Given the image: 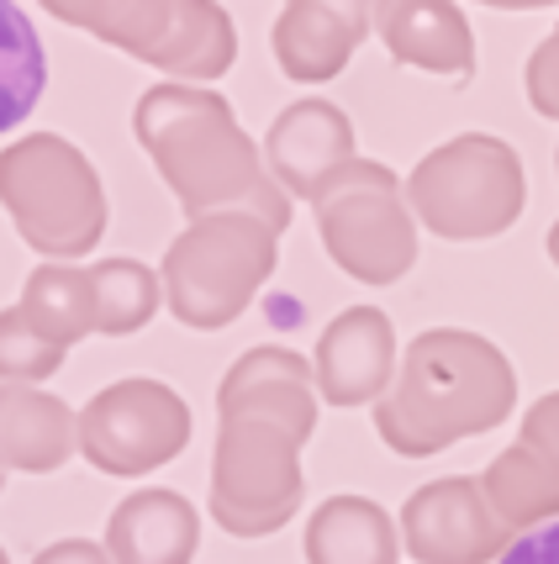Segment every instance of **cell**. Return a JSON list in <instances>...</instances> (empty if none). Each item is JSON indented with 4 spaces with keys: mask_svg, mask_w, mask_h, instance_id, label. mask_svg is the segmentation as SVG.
Listing matches in <instances>:
<instances>
[{
    "mask_svg": "<svg viewBox=\"0 0 559 564\" xmlns=\"http://www.w3.org/2000/svg\"><path fill=\"white\" fill-rule=\"evenodd\" d=\"M549 259H555V270H559V221L549 227Z\"/></svg>",
    "mask_w": 559,
    "mask_h": 564,
    "instance_id": "28",
    "label": "cell"
},
{
    "mask_svg": "<svg viewBox=\"0 0 559 564\" xmlns=\"http://www.w3.org/2000/svg\"><path fill=\"white\" fill-rule=\"evenodd\" d=\"M53 17L64 26L96 32L100 43L122 48L138 64L174 74V85H212L233 69L238 58V26L222 6L206 0H122V6H100V0H53Z\"/></svg>",
    "mask_w": 559,
    "mask_h": 564,
    "instance_id": "6",
    "label": "cell"
},
{
    "mask_svg": "<svg viewBox=\"0 0 559 564\" xmlns=\"http://www.w3.org/2000/svg\"><path fill=\"white\" fill-rule=\"evenodd\" d=\"M517 443H528L534 454H544V459L559 469V391L538 395L534 406H528V417H523V438Z\"/></svg>",
    "mask_w": 559,
    "mask_h": 564,
    "instance_id": "25",
    "label": "cell"
},
{
    "mask_svg": "<svg viewBox=\"0 0 559 564\" xmlns=\"http://www.w3.org/2000/svg\"><path fill=\"white\" fill-rule=\"evenodd\" d=\"M375 37L386 43L396 64H412L422 74L464 85L475 74V32L460 6H433V0H407V6H375Z\"/></svg>",
    "mask_w": 559,
    "mask_h": 564,
    "instance_id": "15",
    "label": "cell"
},
{
    "mask_svg": "<svg viewBox=\"0 0 559 564\" xmlns=\"http://www.w3.org/2000/svg\"><path fill=\"white\" fill-rule=\"evenodd\" d=\"M523 90H528V100H534L538 117L559 122V26L534 48L528 69H523Z\"/></svg>",
    "mask_w": 559,
    "mask_h": 564,
    "instance_id": "24",
    "label": "cell"
},
{
    "mask_svg": "<svg viewBox=\"0 0 559 564\" xmlns=\"http://www.w3.org/2000/svg\"><path fill=\"white\" fill-rule=\"evenodd\" d=\"M0 206L49 264L96 253L111 221L96 164L58 132H26L0 153Z\"/></svg>",
    "mask_w": 559,
    "mask_h": 564,
    "instance_id": "3",
    "label": "cell"
},
{
    "mask_svg": "<svg viewBox=\"0 0 559 564\" xmlns=\"http://www.w3.org/2000/svg\"><path fill=\"white\" fill-rule=\"evenodd\" d=\"M43 85H49V53L37 26L22 6H0V132H17L37 111Z\"/></svg>",
    "mask_w": 559,
    "mask_h": 564,
    "instance_id": "21",
    "label": "cell"
},
{
    "mask_svg": "<svg viewBox=\"0 0 559 564\" xmlns=\"http://www.w3.org/2000/svg\"><path fill=\"white\" fill-rule=\"evenodd\" d=\"M191 401L164 380H117L85 401L79 454L100 475H148L191 448Z\"/></svg>",
    "mask_w": 559,
    "mask_h": 564,
    "instance_id": "9",
    "label": "cell"
},
{
    "mask_svg": "<svg viewBox=\"0 0 559 564\" xmlns=\"http://www.w3.org/2000/svg\"><path fill=\"white\" fill-rule=\"evenodd\" d=\"M0 486H6V469H0Z\"/></svg>",
    "mask_w": 559,
    "mask_h": 564,
    "instance_id": "30",
    "label": "cell"
},
{
    "mask_svg": "<svg viewBox=\"0 0 559 564\" xmlns=\"http://www.w3.org/2000/svg\"><path fill=\"white\" fill-rule=\"evenodd\" d=\"M32 564H111V554H106V543H90V539H58L49 543L43 554Z\"/></svg>",
    "mask_w": 559,
    "mask_h": 564,
    "instance_id": "27",
    "label": "cell"
},
{
    "mask_svg": "<svg viewBox=\"0 0 559 564\" xmlns=\"http://www.w3.org/2000/svg\"><path fill=\"white\" fill-rule=\"evenodd\" d=\"M396 327L380 306H348L322 327L312 354L316 395L327 406H375L396 380Z\"/></svg>",
    "mask_w": 559,
    "mask_h": 564,
    "instance_id": "11",
    "label": "cell"
},
{
    "mask_svg": "<svg viewBox=\"0 0 559 564\" xmlns=\"http://www.w3.org/2000/svg\"><path fill=\"white\" fill-rule=\"evenodd\" d=\"M132 132L191 221L244 206L265 217L275 232L291 227L295 200L269 180L265 148L238 127V111L217 90L153 85L132 106Z\"/></svg>",
    "mask_w": 559,
    "mask_h": 564,
    "instance_id": "1",
    "label": "cell"
},
{
    "mask_svg": "<svg viewBox=\"0 0 559 564\" xmlns=\"http://www.w3.org/2000/svg\"><path fill=\"white\" fill-rule=\"evenodd\" d=\"M74 448H79V412L37 386H0V469L53 475L69 465Z\"/></svg>",
    "mask_w": 559,
    "mask_h": 564,
    "instance_id": "17",
    "label": "cell"
},
{
    "mask_svg": "<svg viewBox=\"0 0 559 564\" xmlns=\"http://www.w3.org/2000/svg\"><path fill=\"white\" fill-rule=\"evenodd\" d=\"M407 206L449 243L502 238L528 206V174L512 143L491 132H460L407 174Z\"/></svg>",
    "mask_w": 559,
    "mask_h": 564,
    "instance_id": "5",
    "label": "cell"
},
{
    "mask_svg": "<svg viewBox=\"0 0 559 564\" xmlns=\"http://www.w3.org/2000/svg\"><path fill=\"white\" fill-rule=\"evenodd\" d=\"M201 549V512L180 491H132L106 522L111 564H191Z\"/></svg>",
    "mask_w": 559,
    "mask_h": 564,
    "instance_id": "16",
    "label": "cell"
},
{
    "mask_svg": "<svg viewBox=\"0 0 559 564\" xmlns=\"http://www.w3.org/2000/svg\"><path fill=\"white\" fill-rule=\"evenodd\" d=\"M280 264V232L244 206L195 217L164 253V306L195 333H217L248 312Z\"/></svg>",
    "mask_w": 559,
    "mask_h": 564,
    "instance_id": "4",
    "label": "cell"
},
{
    "mask_svg": "<svg viewBox=\"0 0 559 564\" xmlns=\"http://www.w3.org/2000/svg\"><path fill=\"white\" fill-rule=\"evenodd\" d=\"M517 406L507 354L464 327H428L401 348L390 391L375 401V427L390 454L433 459L464 438L502 427Z\"/></svg>",
    "mask_w": 559,
    "mask_h": 564,
    "instance_id": "2",
    "label": "cell"
},
{
    "mask_svg": "<svg viewBox=\"0 0 559 564\" xmlns=\"http://www.w3.org/2000/svg\"><path fill=\"white\" fill-rule=\"evenodd\" d=\"M496 564H559V522L534 528V533H517L512 549Z\"/></svg>",
    "mask_w": 559,
    "mask_h": 564,
    "instance_id": "26",
    "label": "cell"
},
{
    "mask_svg": "<svg viewBox=\"0 0 559 564\" xmlns=\"http://www.w3.org/2000/svg\"><path fill=\"white\" fill-rule=\"evenodd\" d=\"M301 448L286 422L275 417H222L217 448H212V517L233 539H269L280 533L301 501H307V475H301Z\"/></svg>",
    "mask_w": 559,
    "mask_h": 564,
    "instance_id": "8",
    "label": "cell"
},
{
    "mask_svg": "<svg viewBox=\"0 0 559 564\" xmlns=\"http://www.w3.org/2000/svg\"><path fill=\"white\" fill-rule=\"evenodd\" d=\"M354 159H359V153H354V122L322 96L291 100L265 132L269 180L291 200H307V206H312L316 191H322L343 164H354Z\"/></svg>",
    "mask_w": 559,
    "mask_h": 564,
    "instance_id": "12",
    "label": "cell"
},
{
    "mask_svg": "<svg viewBox=\"0 0 559 564\" xmlns=\"http://www.w3.org/2000/svg\"><path fill=\"white\" fill-rule=\"evenodd\" d=\"M327 259L359 285H396L417 264V217L380 159L343 164L312 200Z\"/></svg>",
    "mask_w": 559,
    "mask_h": 564,
    "instance_id": "7",
    "label": "cell"
},
{
    "mask_svg": "<svg viewBox=\"0 0 559 564\" xmlns=\"http://www.w3.org/2000/svg\"><path fill=\"white\" fill-rule=\"evenodd\" d=\"M512 539L517 533L491 512L475 475L428 480L401 507V543L417 564H496Z\"/></svg>",
    "mask_w": 559,
    "mask_h": 564,
    "instance_id": "10",
    "label": "cell"
},
{
    "mask_svg": "<svg viewBox=\"0 0 559 564\" xmlns=\"http://www.w3.org/2000/svg\"><path fill=\"white\" fill-rule=\"evenodd\" d=\"M69 359V348L53 344L22 306L0 312V386H43L58 365Z\"/></svg>",
    "mask_w": 559,
    "mask_h": 564,
    "instance_id": "23",
    "label": "cell"
},
{
    "mask_svg": "<svg viewBox=\"0 0 559 564\" xmlns=\"http://www.w3.org/2000/svg\"><path fill=\"white\" fill-rule=\"evenodd\" d=\"M0 564H11V560H6V549H0Z\"/></svg>",
    "mask_w": 559,
    "mask_h": 564,
    "instance_id": "29",
    "label": "cell"
},
{
    "mask_svg": "<svg viewBox=\"0 0 559 564\" xmlns=\"http://www.w3.org/2000/svg\"><path fill=\"white\" fill-rule=\"evenodd\" d=\"M17 306L64 348H74L85 333H96V291H90L85 264H37L26 274Z\"/></svg>",
    "mask_w": 559,
    "mask_h": 564,
    "instance_id": "20",
    "label": "cell"
},
{
    "mask_svg": "<svg viewBox=\"0 0 559 564\" xmlns=\"http://www.w3.org/2000/svg\"><path fill=\"white\" fill-rule=\"evenodd\" d=\"M275 417L286 422L301 443L316 433V375L312 359H301L291 348H248L238 365L222 375L217 386V417Z\"/></svg>",
    "mask_w": 559,
    "mask_h": 564,
    "instance_id": "13",
    "label": "cell"
},
{
    "mask_svg": "<svg viewBox=\"0 0 559 564\" xmlns=\"http://www.w3.org/2000/svg\"><path fill=\"white\" fill-rule=\"evenodd\" d=\"M307 564H396L401 560V533L380 501L369 496H327L307 517L301 539Z\"/></svg>",
    "mask_w": 559,
    "mask_h": 564,
    "instance_id": "18",
    "label": "cell"
},
{
    "mask_svg": "<svg viewBox=\"0 0 559 564\" xmlns=\"http://www.w3.org/2000/svg\"><path fill=\"white\" fill-rule=\"evenodd\" d=\"M375 32V17L365 6H286L275 17V32H269V48H275V64L286 79L295 85H327L348 69L354 48Z\"/></svg>",
    "mask_w": 559,
    "mask_h": 564,
    "instance_id": "14",
    "label": "cell"
},
{
    "mask_svg": "<svg viewBox=\"0 0 559 564\" xmlns=\"http://www.w3.org/2000/svg\"><path fill=\"white\" fill-rule=\"evenodd\" d=\"M90 270V291H96V333L106 338H127L143 333L164 306V280L148 270L143 259H96Z\"/></svg>",
    "mask_w": 559,
    "mask_h": 564,
    "instance_id": "22",
    "label": "cell"
},
{
    "mask_svg": "<svg viewBox=\"0 0 559 564\" xmlns=\"http://www.w3.org/2000/svg\"><path fill=\"white\" fill-rule=\"evenodd\" d=\"M481 491L512 533H534V528L559 522V469L528 443H512L491 459V469L481 475Z\"/></svg>",
    "mask_w": 559,
    "mask_h": 564,
    "instance_id": "19",
    "label": "cell"
},
{
    "mask_svg": "<svg viewBox=\"0 0 559 564\" xmlns=\"http://www.w3.org/2000/svg\"><path fill=\"white\" fill-rule=\"evenodd\" d=\"M555 170H559V153H555Z\"/></svg>",
    "mask_w": 559,
    "mask_h": 564,
    "instance_id": "31",
    "label": "cell"
}]
</instances>
